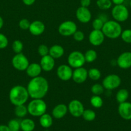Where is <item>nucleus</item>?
<instances>
[{"instance_id": "nucleus-27", "label": "nucleus", "mask_w": 131, "mask_h": 131, "mask_svg": "<svg viewBox=\"0 0 131 131\" xmlns=\"http://www.w3.org/2000/svg\"><path fill=\"white\" fill-rule=\"evenodd\" d=\"M90 103L92 105V107L98 109L102 107L104 101H103L102 98L100 95H93V96H92L91 98L90 99Z\"/></svg>"}, {"instance_id": "nucleus-31", "label": "nucleus", "mask_w": 131, "mask_h": 131, "mask_svg": "<svg viewBox=\"0 0 131 131\" xmlns=\"http://www.w3.org/2000/svg\"><path fill=\"white\" fill-rule=\"evenodd\" d=\"M23 43L19 40H15L13 42L12 45V48L13 51L15 52V54L21 53L22 52L23 50Z\"/></svg>"}, {"instance_id": "nucleus-18", "label": "nucleus", "mask_w": 131, "mask_h": 131, "mask_svg": "<svg viewBox=\"0 0 131 131\" xmlns=\"http://www.w3.org/2000/svg\"><path fill=\"white\" fill-rule=\"evenodd\" d=\"M45 28L44 24L41 20H37L31 23L28 30L32 35L39 36L44 32Z\"/></svg>"}, {"instance_id": "nucleus-21", "label": "nucleus", "mask_w": 131, "mask_h": 131, "mask_svg": "<svg viewBox=\"0 0 131 131\" xmlns=\"http://www.w3.org/2000/svg\"><path fill=\"white\" fill-rule=\"evenodd\" d=\"M64 54V48L60 45H53L49 49V54L52 56L54 59H58L62 57Z\"/></svg>"}, {"instance_id": "nucleus-15", "label": "nucleus", "mask_w": 131, "mask_h": 131, "mask_svg": "<svg viewBox=\"0 0 131 131\" xmlns=\"http://www.w3.org/2000/svg\"><path fill=\"white\" fill-rule=\"evenodd\" d=\"M76 17L79 22L82 23H87L91 20L92 15L88 8L80 6L76 11Z\"/></svg>"}, {"instance_id": "nucleus-9", "label": "nucleus", "mask_w": 131, "mask_h": 131, "mask_svg": "<svg viewBox=\"0 0 131 131\" xmlns=\"http://www.w3.org/2000/svg\"><path fill=\"white\" fill-rule=\"evenodd\" d=\"M121 83V79L116 74H109L107 75L102 81V85L105 89L112 90L118 88Z\"/></svg>"}, {"instance_id": "nucleus-8", "label": "nucleus", "mask_w": 131, "mask_h": 131, "mask_svg": "<svg viewBox=\"0 0 131 131\" xmlns=\"http://www.w3.org/2000/svg\"><path fill=\"white\" fill-rule=\"evenodd\" d=\"M30 63L26 56L22 52L15 54L12 59V65L14 69L19 71H24L29 65Z\"/></svg>"}, {"instance_id": "nucleus-45", "label": "nucleus", "mask_w": 131, "mask_h": 131, "mask_svg": "<svg viewBox=\"0 0 131 131\" xmlns=\"http://www.w3.org/2000/svg\"><path fill=\"white\" fill-rule=\"evenodd\" d=\"M130 8H131V0H130Z\"/></svg>"}, {"instance_id": "nucleus-29", "label": "nucleus", "mask_w": 131, "mask_h": 131, "mask_svg": "<svg viewBox=\"0 0 131 131\" xmlns=\"http://www.w3.org/2000/svg\"><path fill=\"white\" fill-rule=\"evenodd\" d=\"M101 72L96 68H91L88 70V78L92 81H98L101 78Z\"/></svg>"}, {"instance_id": "nucleus-26", "label": "nucleus", "mask_w": 131, "mask_h": 131, "mask_svg": "<svg viewBox=\"0 0 131 131\" xmlns=\"http://www.w3.org/2000/svg\"><path fill=\"white\" fill-rule=\"evenodd\" d=\"M86 62L92 63L97 58V52L93 49H89L84 54Z\"/></svg>"}, {"instance_id": "nucleus-40", "label": "nucleus", "mask_w": 131, "mask_h": 131, "mask_svg": "<svg viewBox=\"0 0 131 131\" xmlns=\"http://www.w3.org/2000/svg\"><path fill=\"white\" fill-rule=\"evenodd\" d=\"M91 0H80V5L83 7L88 8V6L91 5Z\"/></svg>"}, {"instance_id": "nucleus-7", "label": "nucleus", "mask_w": 131, "mask_h": 131, "mask_svg": "<svg viewBox=\"0 0 131 131\" xmlns=\"http://www.w3.org/2000/svg\"><path fill=\"white\" fill-rule=\"evenodd\" d=\"M77 30V26L72 20H66L62 23L58 28V31L63 37H70Z\"/></svg>"}, {"instance_id": "nucleus-28", "label": "nucleus", "mask_w": 131, "mask_h": 131, "mask_svg": "<svg viewBox=\"0 0 131 131\" xmlns=\"http://www.w3.org/2000/svg\"><path fill=\"white\" fill-rule=\"evenodd\" d=\"M82 116L86 121L92 122L96 118V115L93 110L87 109V110H84Z\"/></svg>"}, {"instance_id": "nucleus-5", "label": "nucleus", "mask_w": 131, "mask_h": 131, "mask_svg": "<svg viewBox=\"0 0 131 131\" xmlns=\"http://www.w3.org/2000/svg\"><path fill=\"white\" fill-rule=\"evenodd\" d=\"M111 14L113 19L118 23L126 21L129 16L128 9L123 4L115 5L112 9Z\"/></svg>"}, {"instance_id": "nucleus-23", "label": "nucleus", "mask_w": 131, "mask_h": 131, "mask_svg": "<svg viewBox=\"0 0 131 131\" xmlns=\"http://www.w3.org/2000/svg\"><path fill=\"white\" fill-rule=\"evenodd\" d=\"M39 123L42 127L49 128L52 125L53 118L50 115L44 113L40 116Z\"/></svg>"}, {"instance_id": "nucleus-36", "label": "nucleus", "mask_w": 131, "mask_h": 131, "mask_svg": "<svg viewBox=\"0 0 131 131\" xmlns=\"http://www.w3.org/2000/svg\"><path fill=\"white\" fill-rule=\"evenodd\" d=\"M49 49H50V48H48V47L46 45L41 44L38 47L37 52H38V54H39V56L42 57V56H44L49 54Z\"/></svg>"}, {"instance_id": "nucleus-19", "label": "nucleus", "mask_w": 131, "mask_h": 131, "mask_svg": "<svg viewBox=\"0 0 131 131\" xmlns=\"http://www.w3.org/2000/svg\"><path fill=\"white\" fill-rule=\"evenodd\" d=\"M25 71L27 75L30 78H33L39 76L40 74L42 72V70L39 63H32L29 64Z\"/></svg>"}, {"instance_id": "nucleus-10", "label": "nucleus", "mask_w": 131, "mask_h": 131, "mask_svg": "<svg viewBox=\"0 0 131 131\" xmlns=\"http://www.w3.org/2000/svg\"><path fill=\"white\" fill-rule=\"evenodd\" d=\"M68 111L70 113L71 115L76 118L82 116L84 111V107L82 102L77 99L72 100L70 101L68 106Z\"/></svg>"}, {"instance_id": "nucleus-33", "label": "nucleus", "mask_w": 131, "mask_h": 131, "mask_svg": "<svg viewBox=\"0 0 131 131\" xmlns=\"http://www.w3.org/2000/svg\"><path fill=\"white\" fill-rule=\"evenodd\" d=\"M104 89L102 84H99V83H96L93 84L91 88V91L92 93L95 95H100L102 94L104 92Z\"/></svg>"}, {"instance_id": "nucleus-25", "label": "nucleus", "mask_w": 131, "mask_h": 131, "mask_svg": "<svg viewBox=\"0 0 131 131\" xmlns=\"http://www.w3.org/2000/svg\"><path fill=\"white\" fill-rule=\"evenodd\" d=\"M14 113L15 115H16L17 117L19 118H23L27 115L28 113V109L24 104L19 105V106H16L14 110Z\"/></svg>"}, {"instance_id": "nucleus-30", "label": "nucleus", "mask_w": 131, "mask_h": 131, "mask_svg": "<svg viewBox=\"0 0 131 131\" xmlns=\"http://www.w3.org/2000/svg\"><path fill=\"white\" fill-rule=\"evenodd\" d=\"M112 2L111 0H97L96 1V5L101 10H108L112 6Z\"/></svg>"}, {"instance_id": "nucleus-44", "label": "nucleus", "mask_w": 131, "mask_h": 131, "mask_svg": "<svg viewBox=\"0 0 131 131\" xmlns=\"http://www.w3.org/2000/svg\"><path fill=\"white\" fill-rule=\"evenodd\" d=\"M3 24H4L3 19V18L0 16V29L3 28Z\"/></svg>"}, {"instance_id": "nucleus-16", "label": "nucleus", "mask_w": 131, "mask_h": 131, "mask_svg": "<svg viewBox=\"0 0 131 131\" xmlns=\"http://www.w3.org/2000/svg\"><path fill=\"white\" fill-rule=\"evenodd\" d=\"M118 113L119 116L125 120H131V103L129 102H122L118 106Z\"/></svg>"}, {"instance_id": "nucleus-4", "label": "nucleus", "mask_w": 131, "mask_h": 131, "mask_svg": "<svg viewBox=\"0 0 131 131\" xmlns=\"http://www.w3.org/2000/svg\"><path fill=\"white\" fill-rule=\"evenodd\" d=\"M28 113L33 116H41L46 113L47 105L42 99H33L27 106Z\"/></svg>"}, {"instance_id": "nucleus-37", "label": "nucleus", "mask_w": 131, "mask_h": 131, "mask_svg": "<svg viewBox=\"0 0 131 131\" xmlns=\"http://www.w3.org/2000/svg\"><path fill=\"white\" fill-rule=\"evenodd\" d=\"M30 24L31 23L28 19L24 18V19H22L19 20V27L23 30H28V29H29Z\"/></svg>"}, {"instance_id": "nucleus-20", "label": "nucleus", "mask_w": 131, "mask_h": 131, "mask_svg": "<svg viewBox=\"0 0 131 131\" xmlns=\"http://www.w3.org/2000/svg\"><path fill=\"white\" fill-rule=\"evenodd\" d=\"M68 111V107L64 104H59L54 107L52 110V115L55 118L60 119L66 116Z\"/></svg>"}, {"instance_id": "nucleus-34", "label": "nucleus", "mask_w": 131, "mask_h": 131, "mask_svg": "<svg viewBox=\"0 0 131 131\" xmlns=\"http://www.w3.org/2000/svg\"><path fill=\"white\" fill-rule=\"evenodd\" d=\"M120 37L123 42L127 43H131V29H127L122 31Z\"/></svg>"}, {"instance_id": "nucleus-12", "label": "nucleus", "mask_w": 131, "mask_h": 131, "mask_svg": "<svg viewBox=\"0 0 131 131\" xmlns=\"http://www.w3.org/2000/svg\"><path fill=\"white\" fill-rule=\"evenodd\" d=\"M105 35L101 30L93 29L89 35V41L94 46H101L105 40Z\"/></svg>"}, {"instance_id": "nucleus-41", "label": "nucleus", "mask_w": 131, "mask_h": 131, "mask_svg": "<svg viewBox=\"0 0 131 131\" xmlns=\"http://www.w3.org/2000/svg\"><path fill=\"white\" fill-rule=\"evenodd\" d=\"M23 3L26 6H31L35 2V0H22Z\"/></svg>"}, {"instance_id": "nucleus-24", "label": "nucleus", "mask_w": 131, "mask_h": 131, "mask_svg": "<svg viewBox=\"0 0 131 131\" xmlns=\"http://www.w3.org/2000/svg\"><path fill=\"white\" fill-rule=\"evenodd\" d=\"M129 97L128 91L126 89H121L118 91L116 94V99L119 104L126 102Z\"/></svg>"}, {"instance_id": "nucleus-14", "label": "nucleus", "mask_w": 131, "mask_h": 131, "mask_svg": "<svg viewBox=\"0 0 131 131\" xmlns=\"http://www.w3.org/2000/svg\"><path fill=\"white\" fill-rule=\"evenodd\" d=\"M118 66L122 69H128L131 67V52H122L116 60Z\"/></svg>"}, {"instance_id": "nucleus-32", "label": "nucleus", "mask_w": 131, "mask_h": 131, "mask_svg": "<svg viewBox=\"0 0 131 131\" xmlns=\"http://www.w3.org/2000/svg\"><path fill=\"white\" fill-rule=\"evenodd\" d=\"M7 126L11 131H19L21 129V122L16 119H12L8 122Z\"/></svg>"}, {"instance_id": "nucleus-43", "label": "nucleus", "mask_w": 131, "mask_h": 131, "mask_svg": "<svg viewBox=\"0 0 131 131\" xmlns=\"http://www.w3.org/2000/svg\"><path fill=\"white\" fill-rule=\"evenodd\" d=\"M112 2L115 5H121L123 3L125 0H111Z\"/></svg>"}, {"instance_id": "nucleus-17", "label": "nucleus", "mask_w": 131, "mask_h": 131, "mask_svg": "<svg viewBox=\"0 0 131 131\" xmlns=\"http://www.w3.org/2000/svg\"><path fill=\"white\" fill-rule=\"evenodd\" d=\"M39 64L43 71L50 72L54 69V67H55V59L50 54H48L46 56L41 57Z\"/></svg>"}, {"instance_id": "nucleus-3", "label": "nucleus", "mask_w": 131, "mask_h": 131, "mask_svg": "<svg viewBox=\"0 0 131 131\" xmlns=\"http://www.w3.org/2000/svg\"><path fill=\"white\" fill-rule=\"evenodd\" d=\"M101 31L105 37L110 39H115L121 36L122 28L118 22L115 20H110L104 23Z\"/></svg>"}, {"instance_id": "nucleus-35", "label": "nucleus", "mask_w": 131, "mask_h": 131, "mask_svg": "<svg viewBox=\"0 0 131 131\" xmlns=\"http://www.w3.org/2000/svg\"><path fill=\"white\" fill-rule=\"evenodd\" d=\"M105 22L104 21L102 18L97 17L93 20L92 23V26L93 29H96V30H101Z\"/></svg>"}, {"instance_id": "nucleus-1", "label": "nucleus", "mask_w": 131, "mask_h": 131, "mask_svg": "<svg viewBox=\"0 0 131 131\" xmlns=\"http://www.w3.org/2000/svg\"><path fill=\"white\" fill-rule=\"evenodd\" d=\"M27 90L30 97L33 99H43L49 90V84L47 79L39 76L32 78L27 85Z\"/></svg>"}, {"instance_id": "nucleus-38", "label": "nucleus", "mask_w": 131, "mask_h": 131, "mask_svg": "<svg viewBox=\"0 0 131 131\" xmlns=\"http://www.w3.org/2000/svg\"><path fill=\"white\" fill-rule=\"evenodd\" d=\"M8 45V40L6 36L0 33V49L6 48Z\"/></svg>"}, {"instance_id": "nucleus-6", "label": "nucleus", "mask_w": 131, "mask_h": 131, "mask_svg": "<svg viewBox=\"0 0 131 131\" xmlns=\"http://www.w3.org/2000/svg\"><path fill=\"white\" fill-rule=\"evenodd\" d=\"M68 65L71 68L82 67L86 63L84 54L78 51H74L71 52L68 57Z\"/></svg>"}, {"instance_id": "nucleus-11", "label": "nucleus", "mask_w": 131, "mask_h": 131, "mask_svg": "<svg viewBox=\"0 0 131 131\" xmlns=\"http://www.w3.org/2000/svg\"><path fill=\"white\" fill-rule=\"evenodd\" d=\"M73 71L72 68L69 65L62 64L59 66L57 69V75L60 80L68 81L72 79Z\"/></svg>"}, {"instance_id": "nucleus-39", "label": "nucleus", "mask_w": 131, "mask_h": 131, "mask_svg": "<svg viewBox=\"0 0 131 131\" xmlns=\"http://www.w3.org/2000/svg\"><path fill=\"white\" fill-rule=\"evenodd\" d=\"M73 37L74 40L77 41V42H82V41H83L84 40L85 35L81 31L77 30L75 31V33L73 35Z\"/></svg>"}, {"instance_id": "nucleus-22", "label": "nucleus", "mask_w": 131, "mask_h": 131, "mask_svg": "<svg viewBox=\"0 0 131 131\" xmlns=\"http://www.w3.org/2000/svg\"><path fill=\"white\" fill-rule=\"evenodd\" d=\"M35 127L33 120L30 118H25L21 122V129L23 131H33Z\"/></svg>"}, {"instance_id": "nucleus-13", "label": "nucleus", "mask_w": 131, "mask_h": 131, "mask_svg": "<svg viewBox=\"0 0 131 131\" xmlns=\"http://www.w3.org/2000/svg\"><path fill=\"white\" fill-rule=\"evenodd\" d=\"M87 78H88V70H86L83 67L74 69L73 71L72 79L76 83L81 84L84 83L87 80Z\"/></svg>"}, {"instance_id": "nucleus-2", "label": "nucleus", "mask_w": 131, "mask_h": 131, "mask_svg": "<svg viewBox=\"0 0 131 131\" xmlns=\"http://www.w3.org/2000/svg\"><path fill=\"white\" fill-rule=\"evenodd\" d=\"M29 97L27 88L22 85L14 86L9 92V100L15 106L24 104Z\"/></svg>"}, {"instance_id": "nucleus-42", "label": "nucleus", "mask_w": 131, "mask_h": 131, "mask_svg": "<svg viewBox=\"0 0 131 131\" xmlns=\"http://www.w3.org/2000/svg\"><path fill=\"white\" fill-rule=\"evenodd\" d=\"M0 131H11L8 127L7 125H0Z\"/></svg>"}]
</instances>
